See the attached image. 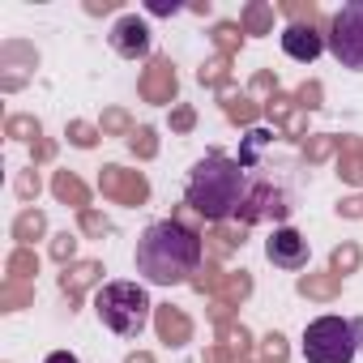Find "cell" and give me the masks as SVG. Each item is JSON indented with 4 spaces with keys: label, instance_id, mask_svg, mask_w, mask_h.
<instances>
[{
    "label": "cell",
    "instance_id": "1",
    "mask_svg": "<svg viewBox=\"0 0 363 363\" xmlns=\"http://www.w3.org/2000/svg\"><path fill=\"white\" fill-rule=\"evenodd\" d=\"M201 252H206V244H201L197 231H189L184 223L167 218V223H154V227L141 231L133 261H137V274L145 282H154V286H179V282H189L197 274Z\"/></svg>",
    "mask_w": 363,
    "mask_h": 363
},
{
    "label": "cell",
    "instance_id": "2",
    "mask_svg": "<svg viewBox=\"0 0 363 363\" xmlns=\"http://www.w3.org/2000/svg\"><path fill=\"white\" fill-rule=\"evenodd\" d=\"M189 210L201 214L206 223H227L240 210L244 197V167L227 154H206L193 171H189Z\"/></svg>",
    "mask_w": 363,
    "mask_h": 363
},
{
    "label": "cell",
    "instance_id": "3",
    "mask_svg": "<svg viewBox=\"0 0 363 363\" xmlns=\"http://www.w3.org/2000/svg\"><path fill=\"white\" fill-rule=\"evenodd\" d=\"M150 295H145V286H137V282H107L99 295H94V312H99V320L111 329V333H120V337H137L141 329H145V320H150Z\"/></svg>",
    "mask_w": 363,
    "mask_h": 363
},
{
    "label": "cell",
    "instance_id": "4",
    "mask_svg": "<svg viewBox=\"0 0 363 363\" xmlns=\"http://www.w3.org/2000/svg\"><path fill=\"white\" fill-rule=\"evenodd\" d=\"M363 346V320L342 316H316L303 329V354L308 363H350Z\"/></svg>",
    "mask_w": 363,
    "mask_h": 363
},
{
    "label": "cell",
    "instance_id": "5",
    "mask_svg": "<svg viewBox=\"0 0 363 363\" xmlns=\"http://www.w3.org/2000/svg\"><path fill=\"white\" fill-rule=\"evenodd\" d=\"M325 43H329V52L342 69L363 73V0H350V5H342L333 13Z\"/></svg>",
    "mask_w": 363,
    "mask_h": 363
},
{
    "label": "cell",
    "instance_id": "6",
    "mask_svg": "<svg viewBox=\"0 0 363 363\" xmlns=\"http://www.w3.org/2000/svg\"><path fill=\"white\" fill-rule=\"evenodd\" d=\"M308 240L295 231V227H274V235L265 240V257H269V265H278V269H286V274H295V269H303L308 265Z\"/></svg>",
    "mask_w": 363,
    "mask_h": 363
},
{
    "label": "cell",
    "instance_id": "7",
    "mask_svg": "<svg viewBox=\"0 0 363 363\" xmlns=\"http://www.w3.org/2000/svg\"><path fill=\"white\" fill-rule=\"evenodd\" d=\"M111 52H116V56H124V60L145 56V52H150V26H145L137 13L120 18V22L111 26Z\"/></svg>",
    "mask_w": 363,
    "mask_h": 363
},
{
    "label": "cell",
    "instance_id": "8",
    "mask_svg": "<svg viewBox=\"0 0 363 363\" xmlns=\"http://www.w3.org/2000/svg\"><path fill=\"white\" fill-rule=\"evenodd\" d=\"M103 193L124 201V206H141L150 197V184H145V175L137 171H124V167H103Z\"/></svg>",
    "mask_w": 363,
    "mask_h": 363
},
{
    "label": "cell",
    "instance_id": "9",
    "mask_svg": "<svg viewBox=\"0 0 363 363\" xmlns=\"http://www.w3.org/2000/svg\"><path fill=\"white\" fill-rule=\"evenodd\" d=\"M141 99L150 103H171L175 99V65L167 56H154L145 77H141Z\"/></svg>",
    "mask_w": 363,
    "mask_h": 363
},
{
    "label": "cell",
    "instance_id": "10",
    "mask_svg": "<svg viewBox=\"0 0 363 363\" xmlns=\"http://www.w3.org/2000/svg\"><path fill=\"white\" fill-rule=\"evenodd\" d=\"M282 52H286L291 60H299V65H312V60L325 52V39H320L312 26H286V30H282Z\"/></svg>",
    "mask_w": 363,
    "mask_h": 363
},
{
    "label": "cell",
    "instance_id": "11",
    "mask_svg": "<svg viewBox=\"0 0 363 363\" xmlns=\"http://www.w3.org/2000/svg\"><path fill=\"white\" fill-rule=\"evenodd\" d=\"M240 206H244L240 214H244L248 223H257V218H286V210H291V206H286V197H282L278 189H269V184L252 189V197H248V201H240Z\"/></svg>",
    "mask_w": 363,
    "mask_h": 363
},
{
    "label": "cell",
    "instance_id": "12",
    "mask_svg": "<svg viewBox=\"0 0 363 363\" xmlns=\"http://www.w3.org/2000/svg\"><path fill=\"white\" fill-rule=\"evenodd\" d=\"M154 320H158V337L167 342V346H184L189 337H193V325H189V316L179 312V308H158L154 312Z\"/></svg>",
    "mask_w": 363,
    "mask_h": 363
},
{
    "label": "cell",
    "instance_id": "13",
    "mask_svg": "<svg viewBox=\"0 0 363 363\" xmlns=\"http://www.w3.org/2000/svg\"><path fill=\"white\" fill-rule=\"evenodd\" d=\"M56 197H60V201H73L77 210H86V201H90V193L82 189V179H77V175H69V171H60V175H56Z\"/></svg>",
    "mask_w": 363,
    "mask_h": 363
},
{
    "label": "cell",
    "instance_id": "14",
    "mask_svg": "<svg viewBox=\"0 0 363 363\" xmlns=\"http://www.w3.org/2000/svg\"><path fill=\"white\" fill-rule=\"evenodd\" d=\"M99 274H103V269H99V261H82L77 269H65V278H60V286H65L69 295H77V291H82V286H90V282H94Z\"/></svg>",
    "mask_w": 363,
    "mask_h": 363
},
{
    "label": "cell",
    "instance_id": "15",
    "mask_svg": "<svg viewBox=\"0 0 363 363\" xmlns=\"http://www.w3.org/2000/svg\"><path fill=\"white\" fill-rule=\"evenodd\" d=\"M337 175L350 179V184H363V145L346 141V154H342V162H337Z\"/></svg>",
    "mask_w": 363,
    "mask_h": 363
},
{
    "label": "cell",
    "instance_id": "16",
    "mask_svg": "<svg viewBox=\"0 0 363 363\" xmlns=\"http://www.w3.org/2000/svg\"><path fill=\"white\" fill-rule=\"evenodd\" d=\"M337 286H342V278L337 274H325V278H299V295H312V299H329V295H337Z\"/></svg>",
    "mask_w": 363,
    "mask_h": 363
},
{
    "label": "cell",
    "instance_id": "17",
    "mask_svg": "<svg viewBox=\"0 0 363 363\" xmlns=\"http://www.w3.org/2000/svg\"><path fill=\"white\" fill-rule=\"evenodd\" d=\"M244 35H265L269 22H274V9L269 5H244Z\"/></svg>",
    "mask_w": 363,
    "mask_h": 363
},
{
    "label": "cell",
    "instance_id": "18",
    "mask_svg": "<svg viewBox=\"0 0 363 363\" xmlns=\"http://www.w3.org/2000/svg\"><path fill=\"white\" fill-rule=\"evenodd\" d=\"M359 269V248L354 244H342V248H333V257H329V274H354Z\"/></svg>",
    "mask_w": 363,
    "mask_h": 363
},
{
    "label": "cell",
    "instance_id": "19",
    "mask_svg": "<svg viewBox=\"0 0 363 363\" xmlns=\"http://www.w3.org/2000/svg\"><path fill=\"white\" fill-rule=\"evenodd\" d=\"M128 150H133V154H141V158H154V150H158L154 128H137V133L128 137Z\"/></svg>",
    "mask_w": 363,
    "mask_h": 363
},
{
    "label": "cell",
    "instance_id": "20",
    "mask_svg": "<svg viewBox=\"0 0 363 363\" xmlns=\"http://www.w3.org/2000/svg\"><path fill=\"white\" fill-rule=\"evenodd\" d=\"M9 137H18V141H39V120H30V116H13L9 120Z\"/></svg>",
    "mask_w": 363,
    "mask_h": 363
},
{
    "label": "cell",
    "instance_id": "21",
    "mask_svg": "<svg viewBox=\"0 0 363 363\" xmlns=\"http://www.w3.org/2000/svg\"><path fill=\"white\" fill-rule=\"evenodd\" d=\"M240 35H244V26H235V22H223V26L214 30V39H218V48H223V56H227L231 48H240Z\"/></svg>",
    "mask_w": 363,
    "mask_h": 363
},
{
    "label": "cell",
    "instance_id": "22",
    "mask_svg": "<svg viewBox=\"0 0 363 363\" xmlns=\"http://www.w3.org/2000/svg\"><path fill=\"white\" fill-rule=\"evenodd\" d=\"M227 65H231V56H218V60H210L197 77H201V86H218L223 77H227Z\"/></svg>",
    "mask_w": 363,
    "mask_h": 363
},
{
    "label": "cell",
    "instance_id": "23",
    "mask_svg": "<svg viewBox=\"0 0 363 363\" xmlns=\"http://www.w3.org/2000/svg\"><path fill=\"white\" fill-rule=\"evenodd\" d=\"M30 235H43V214L39 210H26L18 218V240H30Z\"/></svg>",
    "mask_w": 363,
    "mask_h": 363
},
{
    "label": "cell",
    "instance_id": "24",
    "mask_svg": "<svg viewBox=\"0 0 363 363\" xmlns=\"http://www.w3.org/2000/svg\"><path fill=\"white\" fill-rule=\"evenodd\" d=\"M69 141H73V145H82V150H90V145L99 141V133H94L90 124H82V120H73V124H69Z\"/></svg>",
    "mask_w": 363,
    "mask_h": 363
},
{
    "label": "cell",
    "instance_id": "25",
    "mask_svg": "<svg viewBox=\"0 0 363 363\" xmlns=\"http://www.w3.org/2000/svg\"><path fill=\"white\" fill-rule=\"evenodd\" d=\"M333 145H337V137H316L312 145H303V158H308V162H320V158L333 154Z\"/></svg>",
    "mask_w": 363,
    "mask_h": 363
},
{
    "label": "cell",
    "instance_id": "26",
    "mask_svg": "<svg viewBox=\"0 0 363 363\" xmlns=\"http://www.w3.org/2000/svg\"><path fill=\"white\" fill-rule=\"evenodd\" d=\"M299 107H303V111H316V107H320V86H316V82L299 86Z\"/></svg>",
    "mask_w": 363,
    "mask_h": 363
},
{
    "label": "cell",
    "instance_id": "27",
    "mask_svg": "<svg viewBox=\"0 0 363 363\" xmlns=\"http://www.w3.org/2000/svg\"><path fill=\"white\" fill-rule=\"evenodd\" d=\"M265 359H269V363H286V346H282V333H269V337H265Z\"/></svg>",
    "mask_w": 363,
    "mask_h": 363
},
{
    "label": "cell",
    "instance_id": "28",
    "mask_svg": "<svg viewBox=\"0 0 363 363\" xmlns=\"http://www.w3.org/2000/svg\"><path fill=\"white\" fill-rule=\"evenodd\" d=\"M197 124V116H193V107H175L171 111V128H179V133H189Z\"/></svg>",
    "mask_w": 363,
    "mask_h": 363
},
{
    "label": "cell",
    "instance_id": "29",
    "mask_svg": "<svg viewBox=\"0 0 363 363\" xmlns=\"http://www.w3.org/2000/svg\"><path fill=\"white\" fill-rule=\"evenodd\" d=\"M282 13H286V18H295V26H303V18H308V26H312L316 5H282Z\"/></svg>",
    "mask_w": 363,
    "mask_h": 363
},
{
    "label": "cell",
    "instance_id": "30",
    "mask_svg": "<svg viewBox=\"0 0 363 363\" xmlns=\"http://www.w3.org/2000/svg\"><path fill=\"white\" fill-rule=\"evenodd\" d=\"M103 128H111V133H128V116H124V111H107V116H103ZM128 137H133V133H128Z\"/></svg>",
    "mask_w": 363,
    "mask_h": 363
},
{
    "label": "cell",
    "instance_id": "31",
    "mask_svg": "<svg viewBox=\"0 0 363 363\" xmlns=\"http://www.w3.org/2000/svg\"><path fill=\"white\" fill-rule=\"evenodd\" d=\"M73 248H77V240H73V235H56V244H52L56 261H69V257H73Z\"/></svg>",
    "mask_w": 363,
    "mask_h": 363
},
{
    "label": "cell",
    "instance_id": "32",
    "mask_svg": "<svg viewBox=\"0 0 363 363\" xmlns=\"http://www.w3.org/2000/svg\"><path fill=\"white\" fill-rule=\"evenodd\" d=\"M9 269H13L18 278H26V269H35V257H30V252H18V257L9 261Z\"/></svg>",
    "mask_w": 363,
    "mask_h": 363
},
{
    "label": "cell",
    "instance_id": "33",
    "mask_svg": "<svg viewBox=\"0 0 363 363\" xmlns=\"http://www.w3.org/2000/svg\"><path fill=\"white\" fill-rule=\"evenodd\" d=\"M82 223H86V231H94V235L111 231V227H107V218H99V214H82Z\"/></svg>",
    "mask_w": 363,
    "mask_h": 363
},
{
    "label": "cell",
    "instance_id": "34",
    "mask_svg": "<svg viewBox=\"0 0 363 363\" xmlns=\"http://www.w3.org/2000/svg\"><path fill=\"white\" fill-rule=\"evenodd\" d=\"M337 214H346V218H354V214H363V201H342V206H337Z\"/></svg>",
    "mask_w": 363,
    "mask_h": 363
},
{
    "label": "cell",
    "instance_id": "35",
    "mask_svg": "<svg viewBox=\"0 0 363 363\" xmlns=\"http://www.w3.org/2000/svg\"><path fill=\"white\" fill-rule=\"evenodd\" d=\"M116 5H120V0H103V5H99V0H90L86 9H90V13H107V9H116Z\"/></svg>",
    "mask_w": 363,
    "mask_h": 363
},
{
    "label": "cell",
    "instance_id": "36",
    "mask_svg": "<svg viewBox=\"0 0 363 363\" xmlns=\"http://www.w3.org/2000/svg\"><path fill=\"white\" fill-rule=\"evenodd\" d=\"M18 189H22V197H30V193H39V179H35V175H26Z\"/></svg>",
    "mask_w": 363,
    "mask_h": 363
},
{
    "label": "cell",
    "instance_id": "37",
    "mask_svg": "<svg viewBox=\"0 0 363 363\" xmlns=\"http://www.w3.org/2000/svg\"><path fill=\"white\" fill-rule=\"evenodd\" d=\"M269 86H274V77H269V73H257V77H252V90H269Z\"/></svg>",
    "mask_w": 363,
    "mask_h": 363
},
{
    "label": "cell",
    "instance_id": "38",
    "mask_svg": "<svg viewBox=\"0 0 363 363\" xmlns=\"http://www.w3.org/2000/svg\"><path fill=\"white\" fill-rule=\"evenodd\" d=\"M48 363H77V359L69 350H56V354H48Z\"/></svg>",
    "mask_w": 363,
    "mask_h": 363
},
{
    "label": "cell",
    "instance_id": "39",
    "mask_svg": "<svg viewBox=\"0 0 363 363\" xmlns=\"http://www.w3.org/2000/svg\"><path fill=\"white\" fill-rule=\"evenodd\" d=\"M124 363H154V359H150V354H128Z\"/></svg>",
    "mask_w": 363,
    "mask_h": 363
}]
</instances>
